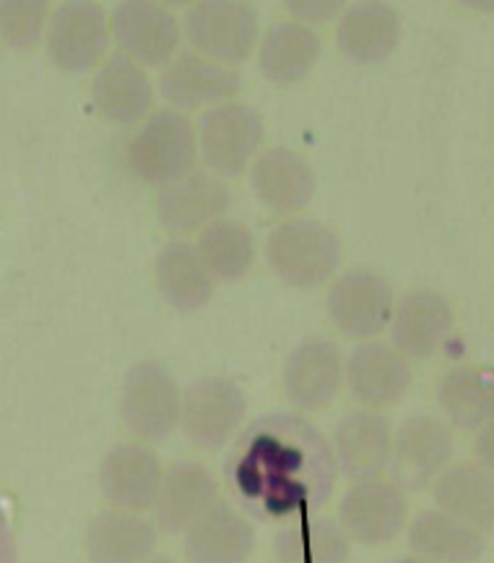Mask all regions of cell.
Listing matches in <instances>:
<instances>
[{"instance_id":"6da1fadb","label":"cell","mask_w":494,"mask_h":563,"mask_svg":"<svg viewBox=\"0 0 494 563\" xmlns=\"http://www.w3.org/2000/svg\"><path fill=\"white\" fill-rule=\"evenodd\" d=\"M266 258L284 285L294 290H315L336 277L344 245L328 224L292 217L271 230Z\"/></svg>"},{"instance_id":"7a4b0ae2","label":"cell","mask_w":494,"mask_h":563,"mask_svg":"<svg viewBox=\"0 0 494 563\" xmlns=\"http://www.w3.org/2000/svg\"><path fill=\"white\" fill-rule=\"evenodd\" d=\"M198 159V133L186 112L157 110L138 123L128 146L125 165L131 175L146 186L161 188L193 173Z\"/></svg>"},{"instance_id":"3957f363","label":"cell","mask_w":494,"mask_h":563,"mask_svg":"<svg viewBox=\"0 0 494 563\" xmlns=\"http://www.w3.org/2000/svg\"><path fill=\"white\" fill-rule=\"evenodd\" d=\"M182 389L159 361H141L120 386V418L136 441L159 443L180 426Z\"/></svg>"},{"instance_id":"277c9868","label":"cell","mask_w":494,"mask_h":563,"mask_svg":"<svg viewBox=\"0 0 494 563\" xmlns=\"http://www.w3.org/2000/svg\"><path fill=\"white\" fill-rule=\"evenodd\" d=\"M198 154L218 178L243 175L260 154L266 139L263 115L247 102H222L198 121Z\"/></svg>"},{"instance_id":"5b68a950","label":"cell","mask_w":494,"mask_h":563,"mask_svg":"<svg viewBox=\"0 0 494 563\" xmlns=\"http://www.w3.org/2000/svg\"><path fill=\"white\" fill-rule=\"evenodd\" d=\"M186 37L195 53L235 68L258 47V11L247 0H195L186 16Z\"/></svg>"},{"instance_id":"8992f818","label":"cell","mask_w":494,"mask_h":563,"mask_svg":"<svg viewBox=\"0 0 494 563\" xmlns=\"http://www.w3.org/2000/svg\"><path fill=\"white\" fill-rule=\"evenodd\" d=\"M110 16L97 0H63L49 13L47 58L63 74H87L108 55Z\"/></svg>"},{"instance_id":"52a82bcc","label":"cell","mask_w":494,"mask_h":563,"mask_svg":"<svg viewBox=\"0 0 494 563\" xmlns=\"http://www.w3.org/2000/svg\"><path fill=\"white\" fill-rule=\"evenodd\" d=\"M247 397L227 376H203L182 391L180 428L203 452H218L243 426Z\"/></svg>"},{"instance_id":"ba28073f","label":"cell","mask_w":494,"mask_h":563,"mask_svg":"<svg viewBox=\"0 0 494 563\" xmlns=\"http://www.w3.org/2000/svg\"><path fill=\"white\" fill-rule=\"evenodd\" d=\"M110 32L120 53L144 68H165L182 40L178 16L159 0H120L110 16Z\"/></svg>"},{"instance_id":"9c48e42d","label":"cell","mask_w":494,"mask_h":563,"mask_svg":"<svg viewBox=\"0 0 494 563\" xmlns=\"http://www.w3.org/2000/svg\"><path fill=\"white\" fill-rule=\"evenodd\" d=\"M326 308L341 334L359 342L375 340L391 327L395 308L393 287L375 272L349 269L334 279Z\"/></svg>"},{"instance_id":"30bf717a","label":"cell","mask_w":494,"mask_h":563,"mask_svg":"<svg viewBox=\"0 0 494 563\" xmlns=\"http://www.w3.org/2000/svg\"><path fill=\"white\" fill-rule=\"evenodd\" d=\"M456 452L453 426L435 415H414L393 431V481L404 490H425L450 467Z\"/></svg>"},{"instance_id":"8fae6325","label":"cell","mask_w":494,"mask_h":563,"mask_svg":"<svg viewBox=\"0 0 494 563\" xmlns=\"http://www.w3.org/2000/svg\"><path fill=\"white\" fill-rule=\"evenodd\" d=\"M408 522L406 490L395 481L355 483L338 506V525L362 545H385L404 532Z\"/></svg>"},{"instance_id":"7c38bea8","label":"cell","mask_w":494,"mask_h":563,"mask_svg":"<svg viewBox=\"0 0 494 563\" xmlns=\"http://www.w3.org/2000/svg\"><path fill=\"white\" fill-rule=\"evenodd\" d=\"M232 207L229 186L216 173L193 170L186 178L167 183L157 191L154 209L161 228L172 235H193L206 224L227 217Z\"/></svg>"},{"instance_id":"4fadbf2b","label":"cell","mask_w":494,"mask_h":563,"mask_svg":"<svg viewBox=\"0 0 494 563\" xmlns=\"http://www.w3.org/2000/svg\"><path fill=\"white\" fill-rule=\"evenodd\" d=\"M165 477L157 452L144 441H125L112 446L99 462V490L115 509H151Z\"/></svg>"},{"instance_id":"5bb4252c","label":"cell","mask_w":494,"mask_h":563,"mask_svg":"<svg viewBox=\"0 0 494 563\" xmlns=\"http://www.w3.org/2000/svg\"><path fill=\"white\" fill-rule=\"evenodd\" d=\"M344 355L330 340L313 336L289 352L281 389L294 407L305 412L326 410L344 384Z\"/></svg>"},{"instance_id":"9a60e30c","label":"cell","mask_w":494,"mask_h":563,"mask_svg":"<svg viewBox=\"0 0 494 563\" xmlns=\"http://www.w3.org/2000/svg\"><path fill=\"white\" fill-rule=\"evenodd\" d=\"M161 97L175 110H209L214 104L235 100L239 91V74L227 63L190 51L175 55L161 70Z\"/></svg>"},{"instance_id":"2e32d148","label":"cell","mask_w":494,"mask_h":563,"mask_svg":"<svg viewBox=\"0 0 494 563\" xmlns=\"http://www.w3.org/2000/svg\"><path fill=\"white\" fill-rule=\"evenodd\" d=\"M391 344L408 361H427L448 342L453 332V308L445 295L429 287L408 290L395 300L391 327Z\"/></svg>"},{"instance_id":"e0dca14e","label":"cell","mask_w":494,"mask_h":563,"mask_svg":"<svg viewBox=\"0 0 494 563\" xmlns=\"http://www.w3.org/2000/svg\"><path fill=\"white\" fill-rule=\"evenodd\" d=\"M336 462L346 481L362 483L385 477L393 456V426L383 412L355 410L344 415L334 435Z\"/></svg>"},{"instance_id":"ac0fdd59","label":"cell","mask_w":494,"mask_h":563,"mask_svg":"<svg viewBox=\"0 0 494 563\" xmlns=\"http://www.w3.org/2000/svg\"><path fill=\"white\" fill-rule=\"evenodd\" d=\"M412 365L393 344L367 340L351 352L344 365V382L357 402L370 410L398 405L412 389Z\"/></svg>"},{"instance_id":"d6986e66","label":"cell","mask_w":494,"mask_h":563,"mask_svg":"<svg viewBox=\"0 0 494 563\" xmlns=\"http://www.w3.org/2000/svg\"><path fill=\"white\" fill-rule=\"evenodd\" d=\"M404 26L398 11L385 0H357L341 13L336 47L357 66H380L398 51Z\"/></svg>"},{"instance_id":"ffe728a7","label":"cell","mask_w":494,"mask_h":563,"mask_svg":"<svg viewBox=\"0 0 494 563\" xmlns=\"http://www.w3.org/2000/svg\"><path fill=\"white\" fill-rule=\"evenodd\" d=\"M250 186L266 209L292 217L315 199L317 178L310 159L300 152L289 146H271L252 162Z\"/></svg>"},{"instance_id":"44dd1931","label":"cell","mask_w":494,"mask_h":563,"mask_svg":"<svg viewBox=\"0 0 494 563\" xmlns=\"http://www.w3.org/2000/svg\"><path fill=\"white\" fill-rule=\"evenodd\" d=\"M216 477L203 464H169L161 477L157 501L151 506L154 525L167 534H186L216 504Z\"/></svg>"},{"instance_id":"7402d4cb","label":"cell","mask_w":494,"mask_h":563,"mask_svg":"<svg viewBox=\"0 0 494 563\" xmlns=\"http://www.w3.org/2000/svg\"><path fill=\"white\" fill-rule=\"evenodd\" d=\"M91 97L104 121L112 125H138L151 115L154 87L141 63L117 53L99 66L91 81Z\"/></svg>"},{"instance_id":"603a6c76","label":"cell","mask_w":494,"mask_h":563,"mask_svg":"<svg viewBox=\"0 0 494 563\" xmlns=\"http://www.w3.org/2000/svg\"><path fill=\"white\" fill-rule=\"evenodd\" d=\"M91 563H144L157 548V525L141 511H99L83 534Z\"/></svg>"},{"instance_id":"cb8c5ba5","label":"cell","mask_w":494,"mask_h":563,"mask_svg":"<svg viewBox=\"0 0 494 563\" xmlns=\"http://www.w3.org/2000/svg\"><path fill=\"white\" fill-rule=\"evenodd\" d=\"M323 55V42L310 24L279 21L258 42L260 74L277 87H294L313 74Z\"/></svg>"},{"instance_id":"d4e9b609","label":"cell","mask_w":494,"mask_h":563,"mask_svg":"<svg viewBox=\"0 0 494 563\" xmlns=\"http://www.w3.org/2000/svg\"><path fill=\"white\" fill-rule=\"evenodd\" d=\"M154 279L161 298L180 313L203 311L216 292L214 274L203 264L195 243L188 241H172L157 253Z\"/></svg>"},{"instance_id":"484cf974","label":"cell","mask_w":494,"mask_h":563,"mask_svg":"<svg viewBox=\"0 0 494 563\" xmlns=\"http://www.w3.org/2000/svg\"><path fill=\"white\" fill-rule=\"evenodd\" d=\"M190 563H247L256 551V530L227 504H214L186 532Z\"/></svg>"},{"instance_id":"4316f807","label":"cell","mask_w":494,"mask_h":563,"mask_svg":"<svg viewBox=\"0 0 494 563\" xmlns=\"http://www.w3.org/2000/svg\"><path fill=\"white\" fill-rule=\"evenodd\" d=\"M437 509L474 527L476 532L494 534V475L476 462H456L433 483Z\"/></svg>"},{"instance_id":"83f0119b","label":"cell","mask_w":494,"mask_h":563,"mask_svg":"<svg viewBox=\"0 0 494 563\" xmlns=\"http://www.w3.org/2000/svg\"><path fill=\"white\" fill-rule=\"evenodd\" d=\"M437 402L458 431H479L494 420V368L458 365L440 378Z\"/></svg>"},{"instance_id":"f1b7e54d","label":"cell","mask_w":494,"mask_h":563,"mask_svg":"<svg viewBox=\"0 0 494 563\" xmlns=\"http://www.w3.org/2000/svg\"><path fill=\"white\" fill-rule=\"evenodd\" d=\"M408 545L440 563H476L484 555V534L448 511L427 509L408 522Z\"/></svg>"},{"instance_id":"f546056e","label":"cell","mask_w":494,"mask_h":563,"mask_svg":"<svg viewBox=\"0 0 494 563\" xmlns=\"http://www.w3.org/2000/svg\"><path fill=\"white\" fill-rule=\"evenodd\" d=\"M195 249L216 282H237L256 264V238L239 220L211 222L198 232Z\"/></svg>"},{"instance_id":"4dcf8cb0","label":"cell","mask_w":494,"mask_h":563,"mask_svg":"<svg viewBox=\"0 0 494 563\" xmlns=\"http://www.w3.org/2000/svg\"><path fill=\"white\" fill-rule=\"evenodd\" d=\"M279 563H346L349 559V534L334 519L317 517L277 538Z\"/></svg>"},{"instance_id":"1f68e13d","label":"cell","mask_w":494,"mask_h":563,"mask_svg":"<svg viewBox=\"0 0 494 563\" xmlns=\"http://www.w3.org/2000/svg\"><path fill=\"white\" fill-rule=\"evenodd\" d=\"M49 0H0V40L13 51H34L45 40Z\"/></svg>"},{"instance_id":"d6a6232c","label":"cell","mask_w":494,"mask_h":563,"mask_svg":"<svg viewBox=\"0 0 494 563\" xmlns=\"http://www.w3.org/2000/svg\"><path fill=\"white\" fill-rule=\"evenodd\" d=\"M287 11L302 24H326V21L341 16L346 0H284Z\"/></svg>"},{"instance_id":"836d02e7","label":"cell","mask_w":494,"mask_h":563,"mask_svg":"<svg viewBox=\"0 0 494 563\" xmlns=\"http://www.w3.org/2000/svg\"><path fill=\"white\" fill-rule=\"evenodd\" d=\"M474 456H476V464H482L484 470H490L494 475V420L486 422L484 428H479L476 431Z\"/></svg>"},{"instance_id":"e575fe53","label":"cell","mask_w":494,"mask_h":563,"mask_svg":"<svg viewBox=\"0 0 494 563\" xmlns=\"http://www.w3.org/2000/svg\"><path fill=\"white\" fill-rule=\"evenodd\" d=\"M465 9L476 13H494V0H461Z\"/></svg>"},{"instance_id":"d590c367","label":"cell","mask_w":494,"mask_h":563,"mask_svg":"<svg viewBox=\"0 0 494 563\" xmlns=\"http://www.w3.org/2000/svg\"><path fill=\"white\" fill-rule=\"evenodd\" d=\"M393 563H440V561H433V559H425V555H404V559L393 561Z\"/></svg>"},{"instance_id":"8d00e7d4","label":"cell","mask_w":494,"mask_h":563,"mask_svg":"<svg viewBox=\"0 0 494 563\" xmlns=\"http://www.w3.org/2000/svg\"><path fill=\"white\" fill-rule=\"evenodd\" d=\"M159 3H165L167 9H180V5H193L195 0H159Z\"/></svg>"},{"instance_id":"74e56055","label":"cell","mask_w":494,"mask_h":563,"mask_svg":"<svg viewBox=\"0 0 494 563\" xmlns=\"http://www.w3.org/2000/svg\"><path fill=\"white\" fill-rule=\"evenodd\" d=\"M144 563H175L172 559H167V555H157V559H148Z\"/></svg>"}]
</instances>
